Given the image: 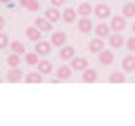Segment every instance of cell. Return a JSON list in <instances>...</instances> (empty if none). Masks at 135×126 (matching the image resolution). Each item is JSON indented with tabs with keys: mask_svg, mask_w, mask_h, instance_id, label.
Here are the masks:
<instances>
[{
	"mask_svg": "<svg viewBox=\"0 0 135 126\" xmlns=\"http://www.w3.org/2000/svg\"><path fill=\"white\" fill-rule=\"evenodd\" d=\"M107 43H109V48H112V50L126 48V38H123V33H121V31H112V33L107 36Z\"/></svg>",
	"mask_w": 135,
	"mask_h": 126,
	"instance_id": "6da1fadb",
	"label": "cell"
},
{
	"mask_svg": "<svg viewBox=\"0 0 135 126\" xmlns=\"http://www.w3.org/2000/svg\"><path fill=\"white\" fill-rule=\"evenodd\" d=\"M109 26H112V31H126L128 17H123V14H112V17H109Z\"/></svg>",
	"mask_w": 135,
	"mask_h": 126,
	"instance_id": "7a4b0ae2",
	"label": "cell"
},
{
	"mask_svg": "<svg viewBox=\"0 0 135 126\" xmlns=\"http://www.w3.org/2000/svg\"><path fill=\"white\" fill-rule=\"evenodd\" d=\"M93 14H97V19H100V21H107V19L112 17V7H109L107 2H100V5H95Z\"/></svg>",
	"mask_w": 135,
	"mask_h": 126,
	"instance_id": "3957f363",
	"label": "cell"
},
{
	"mask_svg": "<svg viewBox=\"0 0 135 126\" xmlns=\"http://www.w3.org/2000/svg\"><path fill=\"white\" fill-rule=\"evenodd\" d=\"M52 48H55V45H52L50 40H43V38H40V40H36V45H33V50H36L40 57H47V55L52 52Z\"/></svg>",
	"mask_w": 135,
	"mask_h": 126,
	"instance_id": "277c9868",
	"label": "cell"
},
{
	"mask_svg": "<svg viewBox=\"0 0 135 126\" xmlns=\"http://www.w3.org/2000/svg\"><path fill=\"white\" fill-rule=\"evenodd\" d=\"M71 74H74V69H71V64H62L57 71H55V76H52V81H69L71 79Z\"/></svg>",
	"mask_w": 135,
	"mask_h": 126,
	"instance_id": "5b68a950",
	"label": "cell"
},
{
	"mask_svg": "<svg viewBox=\"0 0 135 126\" xmlns=\"http://www.w3.org/2000/svg\"><path fill=\"white\" fill-rule=\"evenodd\" d=\"M33 24H36V26H38V29H40L43 33H52V21H50V19H47L45 14L36 17V21H33Z\"/></svg>",
	"mask_w": 135,
	"mask_h": 126,
	"instance_id": "8992f818",
	"label": "cell"
},
{
	"mask_svg": "<svg viewBox=\"0 0 135 126\" xmlns=\"http://www.w3.org/2000/svg\"><path fill=\"white\" fill-rule=\"evenodd\" d=\"M95 31V24L90 17H78V33H90Z\"/></svg>",
	"mask_w": 135,
	"mask_h": 126,
	"instance_id": "52a82bcc",
	"label": "cell"
},
{
	"mask_svg": "<svg viewBox=\"0 0 135 126\" xmlns=\"http://www.w3.org/2000/svg\"><path fill=\"white\" fill-rule=\"evenodd\" d=\"M104 40H107V38H102V36H95V38H93V40L88 43V50H90L93 55L102 52V50H104Z\"/></svg>",
	"mask_w": 135,
	"mask_h": 126,
	"instance_id": "ba28073f",
	"label": "cell"
},
{
	"mask_svg": "<svg viewBox=\"0 0 135 126\" xmlns=\"http://www.w3.org/2000/svg\"><path fill=\"white\" fill-rule=\"evenodd\" d=\"M97 60H100L102 67H109V64L114 62V50H112V48H104L102 52H97Z\"/></svg>",
	"mask_w": 135,
	"mask_h": 126,
	"instance_id": "9c48e42d",
	"label": "cell"
},
{
	"mask_svg": "<svg viewBox=\"0 0 135 126\" xmlns=\"http://www.w3.org/2000/svg\"><path fill=\"white\" fill-rule=\"evenodd\" d=\"M121 69L126 71V74H131V71H135V52H128L123 60H121Z\"/></svg>",
	"mask_w": 135,
	"mask_h": 126,
	"instance_id": "30bf717a",
	"label": "cell"
},
{
	"mask_svg": "<svg viewBox=\"0 0 135 126\" xmlns=\"http://www.w3.org/2000/svg\"><path fill=\"white\" fill-rule=\"evenodd\" d=\"M50 43H52L55 48L66 45V33H64V31H52V33H50Z\"/></svg>",
	"mask_w": 135,
	"mask_h": 126,
	"instance_id": "8fae6325",
	"label": "cell"
},
{
	"mask_svg": "<svg viewBox=\"0 0 135 126\" xmlns=\"http://www.w3.org/2000/svg\"><path fill=\"white\" fill-rule=\"evenodd\" d=\"M76 19H78V10H74V7H64V10H62V21L74 24Z\"/></svg>",
	"mask_w": 135,
	"mask_h": 126,
	"instance_id": "7c38bea8",
	"label": "cell"
},
{
	"mask_svg": "<svg viewBox=\"0 0 135 126\" xmlns=\"http://www.w3.org/2000/svg\"><path fill=\"white\" fill-rule=\"evenodd\" d=\"M59 57H62L64 62H71V60L76 57V48H74V45H62V48H59Z\"/></svg>",
	"mask_w": 135,
	"mask_h": 126,
	"instance_id": "4fadbf2b",
	"label": "cell"
},
{
	"mask_svg": "<svg viewBox=\"0 0 135 126\" xmlns=\"http://www.w3.org/2000/svg\"><path fill=\"white\" fill-rule=\"evenodd\" d=\"M69 64H71L74 71H83V69H88V60H85V57H78V55H76Z\"/></svg>",
	"mask_w": 135,
	"mask_h": 126,
	"instance_id": "5bb4252c",
	"label": "cell"
},
{
	"mask_svg": "<svg viewBox=\"0 0 135 126\" xmlns=\"http://www.w3.org/2000/svg\"><path fill=\"white\" fill-rule=\"evenodd\" d=\"M36 69H38L40 74H50V71H55V67H52V62H50L47 57H40V62L36 64Z\"/></svg>",
	"mask_w": 135,
	"mask_h": 126,
	"instance_id": "9a60e30c",
	"label": "cell"
},
{
	"mask_svg": "<svg viewBox=\"0 0 135 126\" xmlns=\"http://www.w3.org/2000/svg\"><path fill=\"white\" fill-rule=\"evenodd\" d=\"M121 14H123V17H128V19H135V2H133V0H126V2H123Z\"/></svg>",
	"mask_w": 135,
	"mask_h": 126,
	"instance_id": "2e32d148",
	"label": "cell"
},
{
	"mask_svg": "<svg viewBox=\"0 0 135 126\" xmlns=\"http://www.w3.org/2000/svg\"><path fill=\"white\" fill-rule=\"evenodd\" d=\"M45 17H47V19H50V21L55 24V21H59V19H62V12H59V7H55V5H50V7L45 10Z\"/></svg>",
	"mask_w": 135,
	"mask_h": 126,
	"instance_id": "e0dca14e",
	"label": "cell"
},
{
	"mask_svg": "<svg viewBox=\"0 0 135 126\" xmlns=\"http://www.w3.org/2000/svg\"><path fill=\"white\" fill-rule=\"evenodd\" d=\"M112 33V26L107 24V21H100L97 26H95V36H102V38H107Z\"/></svg>",
	"mask_w": 135,
	"mask_h": 126,
	"instance_id": "ac0fdd59",
	"label": "cell"
},
{
	"mask_svg": "<svg viewBox=\"0 0 135 126\" xmlns=\"http://www.w3.org/2000/svg\"><path fill=\"white\" fill-rule=\"evenodd\" d=\"M40 36H43V31H40L36 24L26 29V38H28V40H33V43H36V40H40Z\"/></svg>",
	"mask_w": 135,
	"mask_h": 126,
	"instance_id": "d6986e66",
	"label": "cell"
},
{
	"mask_svg": "<svg viewBox=\"0 0 135 126\" xmlns=\"http://www.w3.org/2000/svg\"><path fill=\"white\" fill-rule=\"evenodd\" d=\"M7 81H9V83H19V81H21V69H19V67H9Z\"/></svg>",
	"mask_w": 135,
	"mask_h": 126,
	"instance_id": "ffe728a7",
	"label": "cell"
},
{
	"mask_svg": "<svg viewBox=\"0 0 135 126\" xmlns=\"http://www.w3.org/2000/svg\"><path fill=\"white\" fill-rule=\"evenodd\" d=\"M97 79H100V74H97L95 69H90V67L83 69V81H85V83H95Z\"/></svg>",
	"mask_w": 135,
	"mask_h": 126,
	"instance_id": "44dd1931",
	"label": "cell"
},
{
	"mask_svg": "<svg viewBox=\"0 0 135 126\" xmlns=\"http://www.w3.org/2000/svg\"><path fill=\"white\" fill-rule=\"evenodd\" d=\"M24 62H26L28 67H36V64L40 62V55H38L36 50H33V52H26V55H24Z\"/></svg>",
	"mask_w": 135,
	"mask_h": 126,
	"instance_id": "7402d4cb",
	"label": "cell"
},
{
	"mask_svg": "<svg viewBox=\"0 0 135 126\" xmlns=\"http://www.w3.org/2000/svg\"><path fill=\"white\" fill-rule=\"evenodd\" d=\"M21 57H24V55L9 50V55H7V67H19V64H21Z\"/></svg>",
	"mask_w": 135,
	"mask_h": 126,
	"instance_id": "603a6c76",
	"label": "cell"
},
{
	"mask_svg": "<svg viewBox=\"0 0 135 126\" xmlns=\"http://www.w3.org/2000/svg\"><path fill=\"white\" fill-rule=\"evenodd\" d=\"M24 79H26V81H28V83H40V81H43V79H45V74H40V71H38V69H36V71H28V74H26V76H24Z\"/></svg>",
	"mask_w": 135,
	"mask_h": 126,
	"instance_id": "cb8c5ba5",
	"label": "cell"
},
{
	"mask_svg": "<svg viewBox=\"0 0 135 126\" xmlns=\"http://www.w3.org/2000/svg\"><path fill=\"white\" fill-rule=\"evenodd\" d=\"M93 10H95V7H93L90 2H81V5H78V17H90Z\"/></svg>",
	"mask_w": 135,
	"mask_h": 126,
	"instance_id": "d4e9b609",
	"label": "cell"
},
{
	"mask_svg": "<svg viewBox=\"0 0 135 126\" xmlns=\"http://www.w3.org/2000/svg\"><path fill=\"white\" fill-rule=\"evenodd\" d=\"M9 50H12V52H19V55H26V45H24L21 40H12V43H9Z\"/></svg>",
	"mask_w": 135,
	"mask_h": 126,
	"instance_id": "484cf974",
	"label": "cell"
},
{
	"mask_svg": "<svg viewBox=\"0 0 135 126\" xmlns=\"http://www.w3.org/2000/svg\"><path fill=\"white\" fill-rule=\"evenodd\" d=\"M126 76H128V74L121 69V71H114V74H109V81H112V83H123V81H126Z\"/></svg>",
	"mask_w": 135,
	"mask_h": 126,
	"instance_id": "4316f807",
	"label": "cell"
},
{
	"mask_svg": "<svg viewBox=\"0 0 135 126\" xmlns=\"http://www.w3.org/2000/svg\"><path fill=\"white\" fill-rule=\"evenodd\" d=\"M21 2V7H26V10H31V12H38L40 10V2L38 0H19Z\"/></svg>",
	"mask_w": 135,
	"mask_h": 126,
	"instance_id": "83f0119b",
	"label": "cell"
},
{
	"mask_svg": "<svg viewBox=\"0 0 135 126\" xmlns=\"http://www.w3.org/2000/svg\"><path fill=\"white\" fill-rule=\"evenodd\" d=\"M9 43H12V40H9V36H7L5 31H0V50H5V48H9Z\"/></svg>",
	"mask_w": 135,
	"mask_h": 126,
	"instance_id": "f1b7e54d",
	"label": "cell"
},
{
	"mask_svg": "<svg viewBox=\"0 0 135 126\" xmlns=\"http://www.w3.org/2000/svg\"><path fill=\"white\" fill-rule=\"evenodd\" d=\"M126 50H128V52H135V33L131 38H126Z\"/></svg>",
	"mask_w": 135,
	"mask_h": 126,
	"instance_id": "f546056e",
	"label": "cell"
},
{
	"mask_svg": "<svg viewBox=\"0 0 135 126\" xmlns=\"http://www.w3.org/2000/svg\"><path fill=\"white\" fill-rule=\"evenodd\" d=\"M50 2H52L55 7H64V5H66V0H50Z\"/></svg>",
	"mask_w": 135,
	"mask_h": 126,
	"instance_id": "4dcf8cb0",
	"label": "cell"
},
{
	"mask_svg": "<svg viewBox=\"0 0 135 126\" xmlns=\"http://www.w3.org/2000/svg\"><path fill=\"white\" fill-rule=\"evenodd\" d=\"M5 26H7V21H5V17L0 14V31H5Z\"/></svg>",
	"mask_w": 135,
	"mask_h": 126,
	"instance_id": "1f68e13d",
	"label": "cell"
},
{
	"mask_svg": "<svg viewBox=\"0 0 135 126\" xmlns=\"http://www.w3.org/2000/svg\"><path fill=\"white\" fill-rule=\"evenodd\" d=\"M9 2H12V0H0V5H9Z\"/></svg>",
	"mask_w": 135,
	"mask_h": 126,
	"instance_id": "d6a6232c",
	"label": "cell"
},
{
	"mask_svg": "<svg viewBox=\"0 0 135 126\" xmlns=\"http://www.w3.org/2000/svg\"><path fill=\"white\" fill-rule=\"evenodd\" d=\"M131 31H133V33H135V19H133V24H131Z\"/></svg>",
	"mask_w": 135,
	"mask_h": 126,
	"instance_id": "836d02e7",
	"label": "cell"
},
{
	"mask_svg": "<svg viewBox=\"0 0 135 126\" xmlns=\"http://www.w3.org/2000/svg\"><path fill=\"white\" fill-rule=\"evenodd\" d=\"M100 2H104V0H100Z\"/></svg>",
	"mask_w": 135,
	"mask_h": 126,
	"instance_id": "e575fe53",
	"label": "cell"
},
{
	"mask_svg": "<svg viewBox=\"0 0 135 126\" xmlns=\"http://www.w3.org/2000/svg\"><path fill=\"white\" fill-rule=\"evenodd\" d=\"M123 2H126V0H123Z\"/></svg>",
	"mask_w": 135,
	"mask_h": 126,
	"instance_id": "d590c367",
	"label": "cell"
}]
</instances>
